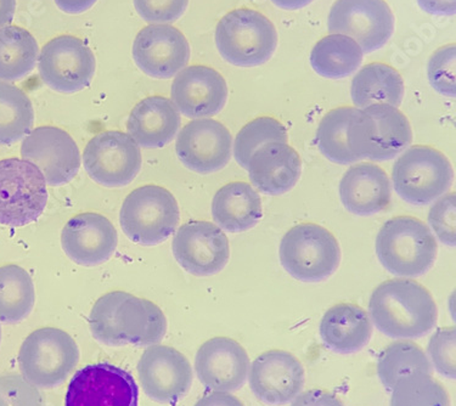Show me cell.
Instances as JSON below:
<instances>
[{
	"mask_svg": "<svg viewBox=\"0 0 456 406\" xmlns=\"http://www.w3.org/2000/svg\"><path fill=\"white\" fill-rule=\"evenodd\" d=\"M48 202L41 169L21 158L0 161V224L25 226L38 221Z\"/></svg>",
	"mask_w": 456,
	"mask_h": 406,
	"instance_id": "cell-9",
	"label": "cell"
},
{
	"mask_svg": "<svg viewBox=\"0 0 456 406\" xmlns=\"http://www.w3.org/2000/svg\"><path fill=\"white\" fill-rule=\"evenodd\" d=\"M353 104L365 109L376 104L399 108L404 98V82L402 76L385 63H370L361 69L351 85Z\"/></svg>",
	"mask_w": 456,
	"mask_h": 406,
	"instance_id": "cell-29",
	"label": "cell"
},
{
	"mask_svg": "<svg viewBox=\"0 0 456 406\" xmlns=\"http://www.w3.org/2000/svg\"><path fill=\"white\" fill-rule=\"evenodd\" d=\"M455 205V194L449 192L436 199L428 213L429 229L442 244L451 248H454L456 242Z\"/></svg>",
	"mask_w": 456,
	"mask_h": 406,
	"instance_id": "cell-42",
	"label": "cell"
},
{
	"mask_svg": "<svg viewBox=\"0 0 456 406\" xmlns=\"http://www.w3.org/2000/svg\"><path fill=\"white\" fill-rule=\"evenodd\" d=\"M21 156L41 169L46 184L62 186L81 169V154L72 136L53 126L33 129L21 145Z\"/></svg>",
	"mask_w": 456,
	"mask_h": 406,
	"instance_id": "cell-15",
	"label": "cell"
},
{
	"mask_svg": "<svg viewBox=\"0 0 456 406\" xmlns=\"http://www.w3.org/2000/svg\"><path fill=\"white\" fill-rule=\"evenodd\" d=\"M181 113L172 100L149 96L138 102L126 121V131L142 149H161L175 138Z\"/></svg>",
	"mask_w": 456,
	"mask_h": 406,
	"instance_id": "cell-25",
	"label": "cell"
},
{
	"mask_svg": "<svg viewBox=\"0 0 456 406\" xmlns=\"http://www.w3.org/2000/svg\"><path fill=\"white\" fill-rule=\"evenodd\" d=\"M36 291L31 275L21 266L10 264L0 268V321L18 324L31 314Z\"/></svg>",
	"mask_w": 456,
	"mask_h": 406,
	"instance_id": "cell-32",
	"label": "cell"
},
{
	"mask_svg": "<svg viewBox=\"0 0 456 406\" xmlns=\"http://www.w3.org/2000/svg\"><path fill=\"white\" fill-rule=\"evenodd\" d=\"M305 369L291 353L272 349L249 365L248 384L253 394L265 404H289L305 387Z\"/></svg>",
	"mask_w": 456,
	"mask_h": 406,
	"instance_id": "cell-19",
	"label": "cell"
},
{
	"mask_svg": "<svg viewBox=\"0 0 456 406\" xmlns=\"http://www.w3.org/2000/svg\"><path fill=\"white\" fill-rule=\"evenodd\" d=\"M362 55L364 53L357 42L347 36L330 33L313 48L311 65L322 77L341 79L361 68Z\"/></svg>",
	"mask_w": 456,
	"mask_h": 406,
	"instance_id": "cell-30",
	"label": "cell"
},
{
	"mask_svg": "<svg viewBox=\"0 0 456 406\" xmlns=\"http://www.w3.org/2000/svg\"><path fill=\"white\" fill-rule=\"evenodd\" d=\"M139 389L125 369L108 362L76 372L66 392L65 406H138Z\"/></svg>",
	"mask_w": 456,
	"mask_h": 406,
	"instance_id": "cell-13",
	"label": "cell"
},
{
	"mask_svg": "<svg viewBox=\"0 0 456 406\" xmlns=\"http://www.w3.org/2000/svg\"><path fill=\"white\" fill-rule=\"evenodd\" d=\"M391 392V406H451L445 388L428 374L403 378Z\"/></svg>",
	"mask_w": 456,
	"mask_h": 406,
	"instance_id": "cell-36",
	"label": "cell"
},
{
	"mask_svg": "<svg viewBox=\"0 0 456 406\" xmlns=\"http://www.w3.org/2000/svg\"><path fill=\"white\" fill-rule=\"evenodd\" d=\"M418 4L431 15L452 16L456 12V0H418Z\"/></svg>",
	"mask_w": 456,
	"mask_h": 406,
	"instance_id": "cell-45",
	"label": "cell"
},
{
	"mask_svg": "<svg viewBox=\"0 0 456 406\" xmlns=\"http://www.w3.org/2000/svg\"><path fill=\"white\" fill-rule=\"evenodd\" d=\"M216 45L226 62L238 68H256L274 55L278 33L261 12L236 9L218 22Z\"/></svg>",
	"mask_w": 456,
	"mask_h": 406,
	"instance_id": "cell-4",
	"label": "cell"
},
{
	"mask_svg": "<svg viewBox=\"0 0 456 406\" xmlns=\"http://www.w3.org/2000/svg\"><path fill=\"white\" fill-rule=\"evenodd\" d=\"M412 374H434L428 354L420 345L399 339L387 345L378 358V376L386 389L391 391L399 379Z\"/></svg>",
	"mask_w": 456,
	"mask_h": 406,
	"instance_id": "cell-33",
	"label": "cell"
},
{
	"mask_svg": "<svg viewBox=\"0 0 456 406\" xmlns=\"http://www.w3.org/2000/svg\"><path fill=\"white\" fill-rule=\"evenodd\" d=\"M16 0H0V28H5L14 19Z\"/></svg>",
	"mask_w": 456,
	"mask_h": 406,
	"instance_id": "cell-48",
	"label": "cell"
},
{
	"mask_svg": "<svg viewBox=\"0 0 456 406\" xmlns=\"http://www.w3.org/2000/svg\"><path fill=\"white\" fill-rule=\"evenodd\" d=\"M115 321L125 345H159L167 331L166 316L155 303L129 294L119 303Z\"/></svg>",
	"mask_w": 456,
	"mask_h": 406,
	"instance_id": "cell-28",
	"label": "cell"
},
{
	"mask_svg": "<svg viewBox=\"0 0 456 406\" xmlns=\"http://www.w3.org/2000/svg\"><path fill=\"white\" fill-rule=\"evenodd\" d=\"M175 152L183 165L199 175L221 171L231 162L232 136L221 122L199 118L176 135Z\"/></svg>",
	"mask_w": 456,
	"mask_h": 406,
	"instance_id": "cell-17",
	"label": "cell"
},
{
	"mask_svg": "<svg viewBox=\"0 0 456 406\" xmlns=\"http://www.w3.org/2000/svg\"><path fill=\"white\" fill-rule=\"evenodd\" d=\"M438 244L420 219L402 215L386 222L376 236V255L381 265L399 278H419L431 271Z\"/></svg>",
	"mask_w": 456,
	"mask_h": 406,
	"instance_id": "cell-2",
	"label": "cell"
},
{
	"mask_svg": "<svg viewBox=\"0 0 456 406\" xmlns=\"http://www.w3.org/2000/svg\"><path fill=\"white\" fill-rule=\"evenodd\" d=\"M115 226L99 213H82L63 226L61 246L76 264L95 266L108 262L118 248Z\"/></svg>",
	"mask_w": 456,
	"mask_h": 406,
	"instance_id": "cell-22",
	"label": "cell"
},
{
	"mask_svg": "<svg viewBox=\"0 0 456 406\" xmlns=\"http://www.w3.org/2000/svg\"><path fill=\"white\" fill-rule=\"evenodd\" d=\"M375 328L394 339L425 337L435 329L438 309L428 288L409 279L379 284L369 301Z\"/></svg>",
	"mask_w": 456,
	"mask_h": 406,
	"instance_id": "cell-1",
	"label": "cell"
},
{
	"mask_svg": "<svg viewBox=\"0 0 456 406\" xmlns=\"http://www.w3.org/2000/svg\"><path fill=\"white\" fill-rule=\"evenodd\" d=\"M172 102L188 118L218 115L228 100V85L221 73L208 66H189L175 76L171 88Z\"/></svg>",
	"mask_w": 456,
	"mask_h": 406,
	"instance_id": "cell-21",
	"label": "cell"
},
{
	"mask_svg": "<svg viewBox=\"0 0 456 406\" xmlns=\"http://www.w3.org/2000/svg\"><path fill=\"white\" fill-rule=\"evenodd\" d=\"M288 142L285 126L278 119L259 118L242 126L234 142V158L240 167L248 168L249 158L256 150L267 142Z\"/></svg>",
	"mask_w": 456,
	"mask_h": 406,
	"instance_id": "cell-37",
	"label": "cell"
},
{
	"mask_svg": "<svg viewBox=\"0 0 456 406\" xmlns=\"http://www.w3.org/2000/svg\"><path fill=\"white\" fill-rule=\"evenodd\" d=\"M263 215L262 199L252 185L231 183L216 192L212 217L222 231L240 234L255 228Z\"/></svg>",
	"mask_w": 456,
	"mask_h": 406,
	"instance_id": "cell-27",
	"label": "cell"
},
{
	"mask_svg": "<svg viewBox=\"0 0 456 406\" xmlns=\"http://www.w3.org/2000/svg\"><path fill=\"white\" fill-rule=\"evenodd\" d=\"M281 265L302 282H322L341 264L338 240L321 225L299 224L286 232L279 248Z\"/></svg>",
	"mask_w": 456,
	"mask_h": 406,
	"instance_id": "cell-6",
	"label": "cell"
},
{
	"mask_svg": "<svg viewBox=\"0 0 456 406\" xmlns=\"http://www.w3.org/2000/svg\"><path fill=\"white\" fill-rule=\"evenodd\" d=\"M357 108H338L326 113L316 131V145L329 161L336 165L357 162L348 145V126Z\"/></svg>",
	"mask_w": 456,
	"mask_h": 406,
	"instance_id": "cell-35",
	"label": "cell"
},
{
	"mask_svg": "<svg viewBox=\"0 0 456 406\" xmlns=\"http://www.w3.org/2000/svg\"><path fill=\"white\" fill-rule=\"evenodd\" d=\"M339 199L352 215L370 217L387 208L392 184L387 173L370 162L353 165L339 183Z\"/></svg>",
	"mask_w": 456,
	"mask_h": 406,
	"instance_id": "cell-24",
	"label": "cell"
},
{
	"mask_svg": "<svg viewBox=\"0 0 456 406\" xmlns=\"http://www.w3.org/2000/svg\"><path fill=\"white\" fill-rule=\"evenodd\" d=\"M172 251L178 264L194 276L221 272L231 258V246L215 223L189 222L176 231Z\"/></svg>",
	"mask_w": 456,
	"mask_h": 406,
	"instance_id": "cell-14",
	"label": "cell"
},
{
	"mask_svg": "<svg viewBox=\"0 0 456 406\" xmlns=\"http://www.w3.org/2000/svg\"><path fill=\"white\" fill-rule=\"evenodd\" d=\"M61 12L69 15H78L88 12L98 0H54Z\"/></svg>",
	"mask_w": 456,
	"mask_h": 406,
	"instance_id": "cell-47",
	"label": "cell"
},
{
	"mask_svg": "<svg viewBox=\"0 0 456 406\" xmlns=\"http://www.w3.org/2000/svg\"><path fill=\"white\" fill-rule=\"evenodd\" d=\"M0 406H45L41 392L22 375L0 376Z\"/></svg>",
	"mask_w": 456,
	"mask_h": 406,
	"instance_id": "cell-41",
	"label": "cell"
},
{
	"mask_svg": "<svg viewBox=\"0 0 456 406\" xmlns=\"http://www.w3.org/2000/svg\"><path fill=\"white\" fill-rule=\"evenodd\" d=\"M329 32L358 43L364 54L384 48L395 31V16L385 0H336L328 19Z\"/></svg>",
	"mask_w": 456,
	"mask_h": 406,
	"instance_id": "cell-11",
	"label": "cell"
},
{
	"mask_svg": "<svg viewBox=\"0 0 456 406\" xmlns=\"http://www.w3.org/2000/svg\"><path fill=\"white\" fill-rule=\"evenodd\" d=\"M85 169L93 181L106 188L131 184L141 172V146L126 133H99L86 144L83 154Z\"/></svg>",
	"mask_w": 456,
	"mask_h": 406,
	"instance_id": "cell-12",
	"label": "cell"
},
{
	"mask_svg": "<svg viewBox=\"0 0 456 406\" xmlns=\"http://www.w3.org/2000/svg\"><path fill=\"white\" fill-rule=\"evenodd\" d=\"M272 2L282 10H299L311 4L313 0H272Z\"/></svg>",
	"mask_w": 456,
	"mask_h": 406,
	"instance_id": "cell-49",
	"label": "cell"
},
{
	"mask_svg": "<svg viewBox=\"0 0 456 406\" xmlns=\"http://www.w3.org/2000/svg\"><path fill=\"white\" fill-rule=\"evenodd\" d=\"M136 12L149 23H172L181 19L189 0H133Z\"/></svg>",
	"mask_w": 456,
	"mask_h": 406,
	"instance_id": "cell-43",
	"label": "cell"
},
{
	"mask_svg": "<svg viewBox=\"0 0 456 406\" xmlns=\"http://www.w3.org/2000/svg\"><path fill=\"white\" fill-rule=\"evenodd\" d=\"M35 111L28 94L14 85L0 82V145H12L32 131Z\"/></svg>",
	"mask_w": 456,
	"mask_h": 406,
	"instance_id": "cell-34",
	"label": "cell"
},
{
	"mask_svg": "<svg viewBox=\"0 0 456 406\" xmlns=\"http://www.w3.org/2000/svg\"><path fill=\"white\" fill-rule=\"evenodd\" d=\"M95 69L92 49L75 36L56 37L39 53V75L55 92L72 94L83 91L94 78Z\"/></svg>",
	"mask_w": 456,
	"mask_h": 406,
	"instance_id": "cell-10",
	"label": "cell"
},
{
	"mask_svg": "<svg viewBox=\"0 0 456 406\" xmlns=\"http://www.w3.org/2000/svg\"><path fill=\"white\" fill-rule=\"evenodd\" d=\"M324 345L338 354H353L368 345L372 337V322L364 309L341 303L329 309L321 321Z\"/></svg>",
	"mask_w": 456,
	"mask_h": 406,
	"instance_id": "cell-26",
	"label": "cell"
},
{
	"mask_svg": "<svg viewBox=\"0 0 456 406\" xmlns=\"http://www.w3.org/2000/svg\"><path fill=\"white\" fill-rule=\"evenodd\" d=\"M0 342H2V326H0Z\"/></svg>",
	"mask_w": 456,
	"mask_h": 406,
	"instance_id": "cell-50",
	"label": "cell"
},
{
	"mask_svg": "<svg viewBox=\"0 0 456 406\" xmlns=\"http://www.w3.org/2000/svg\"><path fill=\"white\" fill-rule=\"evenodd\" d=\"M428 81L439 94L455 96V45H449L436 50L428 61Z\"/></svg>",
	"mask_w": 456,
	"mask_h": 406,
	"instance_id": "cell-40",
	"label": "cell"
},
{
	"mask_svg": "<svg viewBox=\"0 0 456 406\" xmlns=\"http://www.w3.org/2000/svg\"><path fill=\"white\" fill-rule=\"evenodd\" d=\"M454 182L452 163L429 146L408 148L397 158L392 184L399 198L412 206H428L447 194Z\"/></svg>",
	"mask_w": 456,
	"mask_h": 406,
	"instance_id": "cell-5",
	"label": "cell"
},
{
	"mask_svg": "<svg viewBox=\"0 0 456 406\" xmlns=\"http://www.w3.org/2000/svg\"><path fill=\"white\" fill-rule=\"evenodd\" d=\"M249 365L246 349L228 337L208 339L196 353V375L212 392L232 393L244 387Z\"/></svg>",
	"mask_w": 456,
	"mask_h": 406,
	"instance_id": "cell-20",
	"label": "cell"
},
{
	"mask_svg": "<svg viewBox=\"0 0 456 406\" xmlns=\"http://www.w3.org/2000/svg\"><path fill=\"white\" fill-rule=\"evenodd\" d=\"M132 55L145 75L169 79L188 66L190 45L178 28L167 23H152L136 35Z\"/></svg>",
	"mask_w": 456,
	"mask_h": 406,
	"instance_id": "cell-18",
	"label": "cell"
},
{
	"mask_svg": "<svg viewBox=\"0 0 456 406\" xmlns=\"http://www.w3.org/2000/svg\"><path fill=\"white\" fill-rule=\"evenodd\" d=\"M126 292H110L95 302L89 314V328L92 335L100 344L119 347L126 345L119 336L116 326L115 315L119 303L125 298Z\"/></svg>",
	"mask_w": 456,
	"mask_h": 406,
	"instance_id": "cell-38",
	"label": "cell"
},
{
	"mask_svg": "<svg viewBox=\"0 0 456 406\" xmlns=\"http://www.w3.org/2000/svg\"><path fill=\"white\" fill-rule=\"evenodd\" d=\"M411 142V122L398 108L376 104L355 109L348 126V145L357 162L389 161L405 151Z\"/></svg>",
	"mask_w": 456,
	"mask_h": 406,
	"instance_id": "cell-3",
	"label": "cell"
},
{
	"mask_svg": "<svg viewBox=\"0 0 456 406\" xmlns=\"http://www.w3.org/2000/svg\"><path fill=\"white\" fill-rule=\"evenodd\" d=\"M455 328H443L436 331L429 338L428 357L434 370L443 378L455 379Z\"/></svg>",
	"mask_w": 456,
	"mask_h": 406,
	"instance_id": "cell-39",
	"label": "cell"
},
{
	"mask_svg": "<svg viewBox=\"0 0 456 406\" xmlns=\"http://www.w3.org/2000/svg\"><path fill=\"white\" fill-rule=\"evenodd\" d=\"M291 402V406H345L341 399L322 389H311V391L299 393Z\"/></svg>",
	"mask_w": 456,
	"mask_h": 406,
	"instance_id": "cell-44",
	"label": "cell"
},
{
	"mask_svg": "<svg viewBox=\"0 0 456 406\" xmlns=\"http://www.w3.org/2000/svg\"><path fill=\"white\" fill-rule=\"evenodd\" d=\"M139 381L152 401L171 404L188 394L192 386V368L175 348L154 345L142 353L138 362Z\"/></svg>",
	"mask_w": 456,
	"mask_h": 406,
	"instance_id": "cell-16",
	"label": "cell"
},
{
	"mask_svg": "<svg viewBox=\"0 0 456 406\" xmlns=\"http://www.w3.org/2000/svg\"><path fill=\"white\" fill-rule=\"evenodd\" d=\"M38 56V43L28 29L0 28V82L21 81L35 69Z\"/></svg>",
	"mask_w": 456,
	"mask_h": 406,
	"instance_id": "cell-31",
	"label": "cell"
},
{
	"mask_svg": "<svg viewBox=\"0 0 456 406\" xmlns=\"http://www.w3.org/2000/svg\"><path fill=\"white\" fill-rule=\"evenodd\" d=\"M194 406H245L244 402L232 393L212 392L199 399Z\"/></svg>",
	"mask_w": 456,
	"mask_h": 406,
	"instance_id": "cell-46",
	"label": "cell"
},
{
	"mask_svg": "<svg viewBox=\"0 0 456 406\" xmlns=\"http://www.w3.org/2000/svg\"><path fill=\"white\" fill-rule=\"evenodd\" d=\"M246 169L249 181L259 192L281 196L297 184L302 161L298 152L288 142H267L253 152Z\"/></svg>",
	"mask_w": 456,
	"mask_h": 406,
	"instance_id": "cell-23",
	"label": "cell"
},
{
	"mask_svg": "<svg viewBox=\"0 0 456 406\" xmlns=\"http://www.w3.org/2000/svg\"><path fill=\"white\" fill-rule=\"evenodd\" d=\"M178 202L167 189L145 185L133 190L123 202L119 224L126 238L142 246L162 244L178 226Z\"/></svg>",
	"mask_w": 456,
	"mask_h": 406,
	"instance_id": "cell-7",
	"label": "cell"
},
{
	"mask_svg": "<svg viewBox=\"0 0 456 406\" xmlns=\"http://www.w3.org/2000/svg\"><path fill=\"white\" fill-rule=\"evenodd\" d=\"M18 361L23 378L36 387L54 388L75 370L79 349L63 329H38L22 342Z\"/></svg>",
	"mask_w": 456,
	"mask_h": 406,
	"instance_id": "cell-8",
	"label": "cell"
}]
</instances>
